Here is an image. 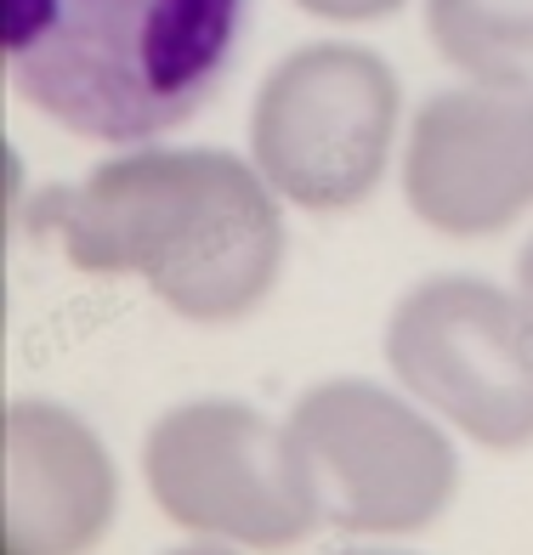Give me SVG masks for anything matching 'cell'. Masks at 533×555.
Instances as JSON below:
<instances>
[{
  "label": "cell",
  "mask_w": 533,
  "mask_h": 555,
  "mask_svg": "<svg viewBox=\"0 0 533 555\" xmlns=\"http://www.w3.org/2000/svg\"><path fill=\"white\" fill-rule=\"evenodd\" d=\"M426 35L471 80L533 86V0H426Z\"/></svg>",
  "instance_id": "cell-9"
},
{
  "label": "cell",
  "mask_w": 533,
  "mask_h": 555,
  "mask_svg": "<svg viewBox=\"0 0 533 555\" xmlns=\"http://www.w3.org/2000/svg\"><path fill=\"white\" fill-rule=\"evenodd\" d=\"M272 193L262 165L216 147H137L40 193L29 221L68 267L142 278L188 323H239L284 272Z\"/></svg>",
  "instance_id": "cell-1"
},
{
  "label": "cell",
  "mask_w": 533,
  "mask_h": 555,
  "mask_svg": "<svg viewBox=\"0 0 533 555\" xmlns=\"http://www.w3.org/2000/svg\"><path fill=\"white\" fill-rule=\"evenodd\" d=\"M142 476L160 511L205 544L284 550L323 521L290 420L272 425L262 409L233 397L170 409L148 431Z\"/></svg>",
  "instance_id": "cell-3"
},
{
  "label": "cell",
  "mask_w": 533,
  "mask_h": 555,
  "mask_svg": "<svg viewBox=\"0 0 533 555\" xmlns=\"http://www.w3.org/2000/svg\"><path fill=\"white\" fill-rule=\"evenodd\" d=\"M250 0H0L7 68L86 142H148L216 96Z\"/></svg>",
  "instance_id": "cell-2"
},
{
  "label": "cell",
  "mask_w": 533,
  "mask_h": 555,
  "mask_svg": "<svg viewBox=\"0 0 533 555\" xmlns=\"http://www.w3.org/2000/svg\"><path fill=\"white\" fill-rule=\"evenodd\" d=\"M403 91L369 46L323 40L278 63L250 108L262 176L313 216L358 210L380 188L397 137Z\"/></svg>",
  "instance_id": "cell-4"
},
{
  "label": "cell",
  "mask_w": 533,
  "mask_h": 555,
  "mask_svg": "<svg viewBox=\"0 0 533 555\" xmlns=\"http://www.w3.org/2000/svg\"><path fill=\"white\" fill-rule=\"evenodd\" d=\"M403 198L443 238H494L533 210V86L471 80L426 96Z\"/></svg>",
  "instance_id": "cell-7"
},
{
  "label": "cell",
  "mask_w": 533,
  "mask_h": 555,
  "mask_svg": "<svg viewBox=\"0 0 533 555\" xmlns=\"http://www.w3.org/2000/svg\"><path fill=\"white\" fill-rule=\"evenodd\" d=\"M295 7L323 23H375V17L403 12V0H295Z\"/></svg>",
  "instance_id": "cell-10"
},
{
  "label": "cell",
  "mask_w": 533,
  "mask_h": 555,
  "mask_svg": "<svg viewBox=\"0 0 533 555\" xmlns=\"http://www.w3.org/2000/svg\"><path fill=\"white\" fill-rule=\"evenodd\" d=\"M318 516L346 539H409L460 488L454 442L415 402L369 380H323L290 409Z\"/></svg>",
  "instance_id": "cell-6"
},
{
  "label": "cell",
  "mask_w": 533,
  "mask_h": 555,
  "mask_svg": "<svg viewBox=\"0 0 533 555\" xmlns=\"http://www.w3.org/2000/svg\"><path fill=\"white\" fill-rule=\"evenodd\" d=\"M114 516V465L97 431L58 402L17 397L7 409V550H91Z\"/></svg>",
  "instance_id": "cell-8"
},
{
  "label": "cell",
  "mask_w": 533,
  "mask_h": 555,
  "mask_svg": "<svg viewBox=\"0 0 533 555\" xmlns=\"http://www.w3.org/2000/svg\"><path fill=\"white\" fill-rule=\"evenodd\" d=\"M386 363L420 409L471 442L511 453L533 442V312L488 278L437 272L397 300Z\"/></svg>",
  "instance_id": "cell-5"
},
{
  "label": "cell",
  "mask_w": 533,
  "mask_h": 555,
  "mask_svg": "<svg viewBox=\"0 0 533 555\" xmlns=\"http://www.w3.org/2000/svg\"><path fill=\"white\" fill-rule=\"evenodd\" d=\"M517 295H522V307L533 312V238H528V249L517 256Z\"/></svg>",
  "instance_id": "cell-11"
}]
</instances>
